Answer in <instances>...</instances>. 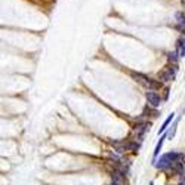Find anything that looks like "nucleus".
<instances>
[{
	"label": "nucleus",
	"mask_w": 185,
	"mask_h": 185,
	"mask_svg": "<svg viewBox=\"0 0 185 185\" xmlns=\"http://www.w3.org/2000/svg\"><path fill=\"white\" fill-rule=\"evenodd\" d=\"M179 159H181V154H178V152H167V154L160 157L159 161H156V167H159V169L169 167V166H172L175 161H179Z\"/></svg>",
	"instance_id": "obj_1"
},
{
	"label": "nucleus",
	"mask_w": 185,
	"mask_h": 185,
	"mask_svg": "<svg viewBox=\"0 0 185 185\" xmlns=\"http://www.w3.org/2000/svg\"><path fill=\"white\" fill-rule=\"evenodd\" d=\"M176 55H179V53H176V52H170L167 56H169V61H172V62H175L176 64V61H178V56Z\"/></svg>",
	"instance_id": "obj_11"
},
{
	"label": "nucleus",
	"mask_w": 185,
	"mask_h": 185,
	"mask_svg": "<svg viewBox=\"0 0 185 185\" xmlns=\"http://www.w3.org/2000/svg\"><path fill=\"white\" fill-rule=\"evenodd\" d=\"M159 79L161 81H170V80L175 79V70L170 68V67H166L165 70L159 74Z\"/></svg>",
	"instance_id": "obj_4"
},
{
	"label": "nucleus",
	"mask_w": 185,
	"mask_h": 185,
	"mask_svg": "<svg viewBox=\"0 0 185 185\" xmlns=\"http://www.w3.org/2000/svg\"><path fill=\"white\" fill-rule=\"evenodd\" d=\"M132 77L136 81H139L141 85H144L145 87H148L150 90H156V89H160V83H157L156 80L147 77L144 74H139V73H132Z\"/></svg>",
	"instance_id": "obj_2"
},
{
	"label": "nucleus",
	"mask_w": 185,
	"mask_h": 185,
	"mask_svg": "<svg viewBox=\"0 0 185 185\" xmlns=\"http://www.w3.org/2000/svg\"><path fill=\"white\" fill-rule=\"evenodd\" d=\"M145 98L147 101H148V104H151L152 107H160V104H161V99H160V95H157L156 92H152V90H148V92L145 93Z\"/></svg>",
	"instance_id": "obj_3"
},
{
	"label": "nucleus",
	"mask_w": 185,
	"mask_h": 185,
	"mask_svg": "<svg viewBox=\"0 0 185 185\" xmlns=\"http://www.w3.org/2000/svg\"><path fill=\"white\" fill-rule=\"evenodd\" d=\"M178 123H179V119H176V120H175V123H173V126H172V130L167 133V136H169L170 139L175 136V132H176V126H178Z\"/></svg>",
	"instance_id": "obj_9"
},
{
	"label": "nucleus",
	"mask_w": 185,
	"mask_h": 185,
	"mask_svg": "<svg viewBox=\"0 0 185 185\" xmlns=\"http://www.w3.org/2000/svg\"><path fill=\"white\" fill-rule=\"evenodd\" d=\"M178 53L179 56H185V40L178 42Z\"/></svg>",
	"instance_id": "obj_8"
},
{
	"label": "nucleus",
	"mask_w": 185,
	"mask_h": 185,
	"mask_svg": "<svg viewBox=\"0 0 185 185\" xmlns=\"http://www.w3.org/2000/svg\"><path fill=\"white\" fill-rule=\"evenodd\" d=\"M173 117H175V114H173V112H172V114H169V117H167V119L165 120V123H163V126H161V127H160V130H159V135H160V133H161V132H165L166 129H167V126L170 125V121H172V120H173Z\"/></svg>",
	"instance_id": "obj_6"
},
{
	"label": "nucleus",
	"mask_w": 185,
	"mask_h": 185,
	"mask_svg": "<svg viewBox=\"0 0 185 185\" xmlns=\"http://www.w3.org/2000/svg\"><path fill=\"white\" fill-rule=\"evenodd\" d=\"M176 20H178V22L181 24V25H184V27H185V16H184V15H182L181 12L176 13Z\"/></svg>",
	"instance_id": "obj_10"
},
{
	"label": "nucleus",
	"mask_w": 185,
	"mask_h": 185,
	"mask_svg": "<svg viewBox=\"0 0 185 185\" xmlns=\"http://www.w3.org/2000/svg\"><path fill=\"white\" fill-rule=\"evenodd\" d=\"M148 126H150V125H147V123H142V125H136L135 127H133V133H135V136L141 139L142 136H144V133H145L147 129H150Z\"/></svg>",
	"instance_id": "obj_5"
},
{
	"label": "nucleus",
	"mask_w": 185,
	"mask_h": 185,
	"mask_svg": "<svg viewBox=\"0 0 185 185\" xmlns=\"http://www.w3.org/2000/svg\"><path fill=\"white\" fill-rule=\"evenodd\" d=\"M165 139H166V136H161L160 138V141L157 142V145H156V150H154V159L157 157L160 154V150H161V147H163V142H165Z\"/></svg>",
	"instance_id": "obj_7"
},
{
	"label": "nucleus",
	"mask_w": 185,
	"mask_h": 185,
	"mask_svg": "<svg viewBox=\"0 0 185 185\" xmlns=\"http://www.w3.org/2000/svg\"><path fill=\"white\" fill-rule=\"evenodd\" d=\"M179 185H184V184H179Z\"/></svg>",
	"instance_id": "obj_12"
}]
</instances>
